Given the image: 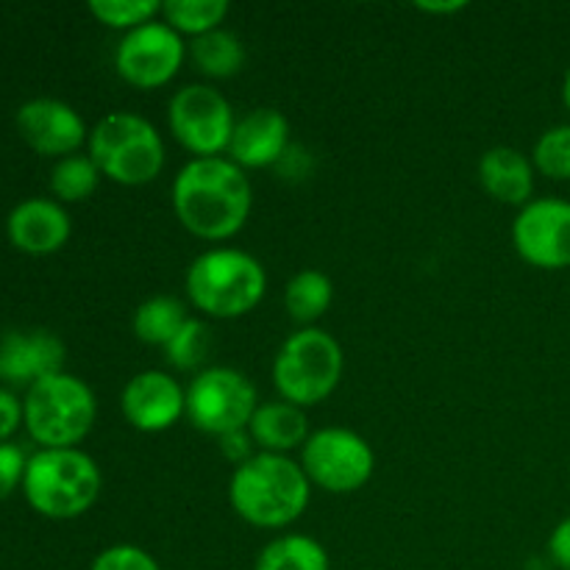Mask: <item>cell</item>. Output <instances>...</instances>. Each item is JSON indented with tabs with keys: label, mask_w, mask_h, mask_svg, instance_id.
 <instances>
[{
	"label": "cell",
	"mask_w": 570,
	"mask_h": 570,
	"mask_svg": "<svg viewBox=\"0 0 570 570\" xmlns=\"http://www.w3.org/2000/svg\"><path fill=\"white\" fill-rule=\"evenodd\" d=\"M254 189L243 167L223 156L193 159L173 181V209L181 226L200 239H228L245 226Z\"/></svg>",
	"instance_id": "obj_1"
},
{
	"label": "cell",
	"mask_w": 570,
	"mask_h": 570,
	"mask_svg": "<svg viewBox=\"0 0 570 570\" xmlns=\"http://www.w3.org/2000/svg\"><path fill=\"white\" fill-rule=\"evenodd\" d=\"M309 484L298 462L262 451L237 465L228 484V499L234 512L250 527L284 529L298 521L309 504Z\"/></svg>",
	"instance_id": "obj_2"
},
{
	"label": "cell",
	"mask_w": 570,
	"mask_h": 570,
	"mask_svg": "<svg viewBox=\"0 0 570 570\" xmlns=\"http://www.w3.org/2000/svg\"><path fill=\"white\" fill-rule=\"evenodd\" d=\"M265 267L237 248L206 250L187 271L189 301L217 321L248 315L265 298Z\"/></svg>",
	"instance_id": "obj_3"
},
{
	"label": "cell",
	"mask_w": 570,
	"mask_h": 570,
	"mask_svg": "<svg viewBox=\"0 0 570 570\" xmlns=\"http://www.w3.org/2000/svg\"><path fill=\"white\" fill-rule=\"evenodd\" d=\"M22 493L42 518L70 521L98 501L100 471L78 449H42L28 460Z\"/></svg>",
	"instance_id": "obj_4"
},
{
	"label": "cell",
	"mask_w": 570,
	"mask_h": 570,
	"mask_svg": "<svg viewBox=\"0 0 570 570\" xmlns=\"http://www.w3.org/2000/svg\"><path fill=\"white\" fill-rule=\"evenodd\" d=\"M98 415L95 393L70 373H53L28 387L22 423L45 449H72L92 429Z\"/></svg>",
	"instance_id": "obj_5"
},
{
	"label": "cell",
	"mask_w": 570,
	"mask_h": 570,
	"mask_svg": "<svg viewBox=\"0 0 570 570\" xmlns=\"http://www.w3.org/2000/svg\"><path fill=\"white\" fill-rule=\"evenodd\" d=\"M89 156L100 176L122 187H142L165 167V142L145 117L111 111L89 134Z\"/></svg>",
	"instance_id": "obj_6"
},
{
	"label": "cell",
	"mask_w": 570,
	"mask_h": 570,
	"mask_svg": "<svg viewBox=\"0 0 570 570\" xmlns=\"http://www.w3.org/2000/svg\"><path fill=\"white\" fill-rule=\"evenodd\" d=\"M343 379V348L328 332L306 326L287 337L273 362V382L284 401L315 406L337 390Z\"/></svg>",
	"instance_id": "obj_7"
},
{
	"label": "cell",
	"mask_w": 570,
	"mask_h": 570,
	"mask_svg": "<svg viewBox=\"0 0 570 570\" xmlns=\"http://www.w3.org/2000/svg\"><path fill=\"white\" fill-rule=\"evenodd\" d=\"M256 406V387L234 367L200 371L187 390V417L195 429L215 438L248 429Z\"/></svg>",
	"instance_id": "obj_8"
},
{
	"label": "cell",
	"mask_w": 570,
	"mask_h": 570,
	"mask_svg": "<svg viewBox=\"0 0 570 570\" xmlns=\"http://www.w3.org/2000/svg\"><path fill=\"white\" fill-rule=\"evenodd\" d=\"M301 468L312 484L345 495L371 482L376 456L371 445L351 429H321L304 443Z\"/></svg>",
	"instance_id": "obj_9"
},
{
	"label": "cell",
	"mask_w": 570,
	"mask_h": 570,
	"mask_svg": "<svg viewBox=\"0 0 570 570\" xmlns=\"http://www.w3.org/2000/svg\"><path fill=\"white\" fill-rule=\"evenodd\" d=\"M170 131L187 150H193L195 159L217 156L228 150L232 134L237 120H234L232 104L206 83H189L178 89L170 100Z\"/></svg>",
	"instance_id": "obj_10"
},
{
	"label": "cell",
	"mask_w": 570,
	"mask_h": 570,
	"mask_svg": "<svg viewBox=\"0 0 570 570\" xmlns=\"http://www.w3.org/2000/svg\"><path fill=\"white\" fill-rule=\"evenodd\" d=\"M187 48L176 28L167 22H145L120 39L115 67L131 87L156 89L170 81L181 67Z\"/></svg>",
	"instance_id": "obj_11"
},
{
	"label": "cell",
	"mask_w": 570,
	"mask_h": 570,
	"mask_svg": "<svg viewBox=\"0 0 570 570\" xmlns=\"http://www.w3.org/2000/svg\"><path fill=\"white\" fill-rule=\"evenodd\" d=\"M512 243L532 267H570V200H529L512 223Z\"/></svg>",
	"instance_id": "obj_12"
},
{
	"label": "cell",
	"mask_w": 570,
	"mask_h": 570,
	"mask_svg": "<svg viewBox=\"0 0 570 570\" xmlns=\"http://www.w3.org/2000/svg\"><path fill=\"white\" fill-rule=\"evenodd\" d=\"M126 421L139 432H165L187 412V393L181 384L161 371L137 373L120 395Z\"/></svg>",
	"instance_id": "obj_13"
},
{
	"label": "cell",
	"mask_w": 570,
	"mask_h": 570,
	"mask_svg": "<svg viewBox=\"0 0 570 570\" xmlns=\"http://www.w3.org/2000/svg\"><path fill=\"white\" fill-rule=\"evenodd\" d=\"M20 137L42 156H72L87 139L81 115L65 100L37 98L17 111Z\"/></svg>",
	"instance_id": "obj_14"
},
{
	"label": "cell",
	"mask_w": 570,
	"mask_h": 570,
	"mask_svg": "<svg viewBox=\"0 0 570 570\" xmlns=\"http://www.w3.org/2000/svg\"><path fill=\"white\" fill-rule=\"evenodd\" d=\"M6 232L11 245L22 254H53L70 239V215L56 200L28 198L11 209Z\"/></svg>",
	"instance_id": "obj_15"
},
{
	"label": "cell",
	"mask_w": 570,
	"mask_h": 570,
	"mask_svg": "<svg viewBox=\"0 0 570 570\" xmlns=\"http://www.w3.org/2000/svg\"><path fill=\"white\" fill-rule=\"evenodd\" d=\"M65 345L50 332H9L0 340V379L11 384H28L61 373Z\"/></svg>",
	"instance_id": "obj_16"
},
{
	"label": "cell",
	"mask_w": 570,
	"mask_h": 570,
	"mask_svg": "<svg viewBox=\"0 0 570 570\" xmlns=\"http://www.w3.org/2000/svg\"><path fill=\"white\" fill-rule=\"evenodd\" d=\"M289 145V122L278 109H254L237 120L228 156L239 167L276 165Z\"/></svg>",
	"instance_id": "obj_17"
},
{
	"label": "cell",
	"mask_w": 570,
	"mask_h": 570,
	"mask_svg": "<svg viewBox=\"0 0 570 570\" xmlns=\"http://www.w3.org/2000/svg\"><path fill=\"white\" fill-rule=\"evenodd\" d=\"M479 181L501 204L527 206L534 189L532 161L521 150L499 145L479 159Z\"/></svg>",
	"instance_id": "obj_18"
},
{
	"label": "cell",
	"mask_w": 570,
	"mask_h": 570,
	"mask_svg": "<svg viewBox=\"0 0 570 570\" xmlns=\"http://www.w3.org/2000/svg\"><path fill=\"white\" fill-rule=\"evenodd\" d=\"M248 434L256 445H262L265 454H284L309 440V421L301 406L289 401H271V404L256 406Z\"/></svg>",
	"instance_id": "obj_19"
},
{
	"label": "cell",
	"mask_w": 570,
	"mask_h": 570,
	"mask_svg": "<svg viewBox=\"0 0 570 570\" xmlns=\"http://www.w3.org/2000/svg\"><path fill=\"white\" fill-rule=\"evenodd\" d=\"M326 549L306 534H284L271 540L256 557L254 570H328Z\"/></svg>",
	"instance_id": "obj_20"
},
{
	"label": "cell",
	"mask_w": 570,
	"mask_h": 570,
	"mask_svg": "<svg viewBox=\"0 0 570 570\" xmlns=\"http://www.w3.org/2000/svg\"><path fill=\"white\" fill-rule=\"evenodd\" d=\"M189 56L198 65L200 72L212 78H232L243 70L245 48L237 33L226 28H215L209 33H200L189 45Z\"/></svg>",
	"instance_id": "obj_21"
},
{
	"label": "cell",
	"mask_w": 570,
	"mask_h": 570,
	"mask_svg": "<svg viewBox=\"0 0 570 570\" xmlns=\"http://www.w3.org/2000/svg\"><path fill=\"white\" fill-rule=\"evenodd\" d=\"M187 321V306L181 301L173 298V295H156V298L139 304L137 312H134V334L142 343L167 348Z\"/></svg>",
	"instance_id": "obj_22"
},
{
	"label": "cell",
	"mask_w": 570,
	"mask_h": 570,
	"mask_svg": "<svg viewBox=\"0 0 570 570\" xmlns=\"http://www.w3.org/2000/svg\"><path fill=\"white\" fill-rule=\"evenodd\" d=\"M334 298V284L326 273L321 271H301L293 276L284 293V304L293 321L298 323H315L323 317V312L332 306Z\"/></svg>",
	"instance_id": "obj_23"
},
{
	"label": "cell",
	"mask_w": 570,
	"mask_h": 570,
	"mask_svg": "<svg viewBox=\"0 0 570 570\" xmlns=\"http://www.w3.org/2000/svg\"><path fill=\"white\" fill-rule=\"evenodd\" d=\"M228 9H232L228 0H167L161 6L167 26L176 28L178 33H193V37L220 28Z\"/></svg>",
	"instance_id": "obj_24"
},
{
	"label": "cell",
	"mask_w": 570,
	"mask_h": 570,
	"mask_svg": "<svg viewBox=\"0 0 570 570\" xmlns=\"http://www.w3.org/2000/svg\"><path fill=\"white\" fill-rule=\"evenodd\" d=\"M98 181L100 170L92 156H65V159L56 161L53 173H50V189H53L56 198L67 200V204L87 200L98 189Z\"/></svg>",
	"instance_id": "obj_25"
},
{
	"label": "cell",
	"mask_w": 570,
	"mask_h": 570,
	"mask_svg": "<svg viewBox=\"0 0 570 570\" xmlns=\"http://www.w3.org/2000/svg\"><path fill=\"white\" fill-rule=\"evenodd\" d=\"M209 348H212L209 326H206L204 321H193V317H189V321L184 323L181 332L170 340L165 354H167V362H170L173 367H178V371H195V367H200L206 362Z\"/></svg>",
	"instance_id": "obj_26"
},
{
	"label": "cell",
	"mask_w": 570,
	"mask_h": 570,
	"mask_svg": "<svg viewBox=\"0 0 570 570\" xmlns=\"http://www.w3.org/2000/svg\"><path fill=\"white\" fill-rule=\"evenodd\" d=\"M534 167L543 176L568 181L570 178V126H554L534 145Z\"/></svg>",
	"instance_id": "obj_27"
},
{
	"label": "cell",
	"mask_w": 570,
	"mask_h": 570,
	"mask_svg": "<svg viewBox=\"0 0 570 570\" xmlns=\"http://www.w3.org/2000/svg\"><path fill=\"white\" fill-rule=\"evenodd\" d=\"M159 9L161 6L156 3V0H92V3H89V11H92L104 26L128 28V31L154 20Z\"/></svg>",
	"instance_id": "obj_28"
},
{
	"label": "cell",
	"mask_w": 570,
	"mask_h": 570,
	"mask_svg": "<svg viewBox=\"0 0 570 570\" xmlns=\"http://www.w3.org/2000/svg\"><path fill=\"white\" fill-rule=\"evenodd\" d=\"M89 570H161L159 562L139 546H111L100 551Z\"/></svg>",
	"instance_id": "obj_29"
},
{
	"label": "cell",
	"mask_w": 570,
	"mask_h": 570,
	"mask_svg": "<svg viewBox=\"0 0 570 570\" xmlns=\"http://www.w3.org/2000/svg\"><path fill=\"white\" fill-rule=\"evenodd\" d=\"M28 460L17 445L3 443L0 445V501L9 499L17 490V484H22L26 479Z\"/></svg>",
	"instance_id": "obj_30"
},
{
	"label": "cell",
	"mask_w": 570,
	"mask_h": 570,
	"mask_svg": "<svg viewBox=\"0 0 570 570\" xmlns=\"http://www.w3.org/2000/svg\"><path fill=\"white\" fill-rule=\"evenodd\" d=\"M20 421H22L20 401H17L9 390H0V445L17 432Z\"/></svg>",
	"instance_id": "obj_31"
},
{
	"label": "cell",
	"mask_w": 570,
	"mask_h": 570,
	"mask_svg": "<svg viewBox=\"0 0 570 570\" xmlns=\"http://www.w3.org/2000/svg\"><path fill=\"white\" fill-rule=\"evenodd\" d=\"M549 554L557 562V568L570 570V518L560 523L549 538Z\"/></svg>",
	"instance_id": "obj_32"
},
{
	"label": "cell",
	"mask_w": 570,
	"mask_h": 570,
	"mask_svg": "<svg viewBox=\"0 0 570 570\" xmlns=\"http://www.w3.org/2000/svg\"><path fill=\"white\" fill-rule=\"evenodd\" d=\"M220 451L223 454L228 456V460L232 462H237V465H243V462H248L250 456V443H254V440H250V434H245V432H232V434H226V438H220Z\"/></svg>",
	"instance_id": "obj_33"
},
{
	"label": "cell",
	"mask_w": 570,
	"mask_h": 570,
	"mask_svg": "<svg viewBox=\"0 0 570 570\" xmlns=\"http://www.w3.org/2000/svg\"><path fill=\"white\" fill-rule=\"evenodd\" d=\"M468 3L456 0V3H417L421 11H434V14H454V11H462Z\"/></svg>",
	"instance_id": "obj_34"
},
{
	"label": "cell",
	"mask_w": 570,
	"mask_h": 570,
	"mask_svg": "<svg viewBox=\"0 0 570 570\" xmlns=\"http://www.w3.org/2000/svg\"><path fill=\"white\" fill-rule=\"evenodd\" d=\"M562 100H566V106H568V111H570V67H568V72H566V83H562Z\"/></svg>",
	"instance_id": "obj_35"
}]
</instances>
